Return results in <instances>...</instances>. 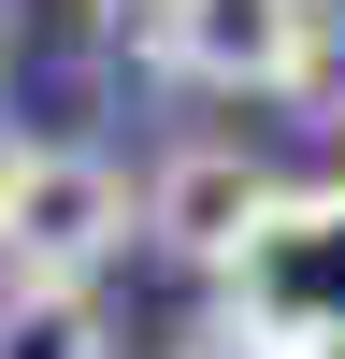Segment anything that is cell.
<instances>
[{
  "label": "cell",
  "instance_id": "cell-1",
  "mask_svg": "<svg viewBox=\"0 0 345 359\" xmlns=\"http://www.w3.org/2000/svg\"><path fill=\"white\" fill-rule=\"evenodd\" d=\"M201 287H216L201 331H230L245 359H345V172L273 187Z\"/></svg>",
  "mask_w": 345,
  "mask_h": 359
},
{
  "label": "cell",
  "instance_id": "cell-2",
  "mask_svg": "<svg viewBox=\"0 0 345 359\" xmlns=\"http://www.w3.org/2000/svg\"><path fill=\"white\" fill-rule=\"evenodd\" d=\"M115 29L187 101H316L331 86V0H115Z\"/></svg>",
  "mask_w": 345,
  "mask_h": 359
},
{
  "label": "cell",
  "instance_id": "cell-3",
  "mask_svg": "<svg viewBox=\"0 0 345 359\" xmlns=\"http://www.w3.org/2000/svg\"><path fill=\"white\" fill-rule=\"evenodd\" d=\"M130 259V158L101 144H29L0 187V273L29 287H101Z\"/></svg>",
  "mask_w": 345,
  "mask_h": 359
},
{
  "label": "cell",
  "instance_id": "cell-4",
  "mask_svg": "<svg viewBox=\"0 0 345 359\" xmlns=\"http://www.w3.org/2000/svg\"><path fill=\"white\" fill-rule=\"evenodd\" d=\"M259 201H273V158H259L245 130H187V144H158V158L130 172V245H158L172 273H216Z\"/></svg>",
  "mask_w": 345,
  "mask_h": 359
},
{
  "label": "cell",
  "instance_id": "cell-5",
  "mask_svg": "<svg viewBox=\"0 0 345 359\" xmlns=\"http://www.w3.org/2000/svg\"><path fill=\"white\" fill-rule=\"evenodd\" d=\"M0 359H115V302H101V287L0 273Z\"/></svg>",
  "mask_w": 345,
  "mask_h": 359
},
{
  "label": "cell",
  "instance_id": "cell-6",
  "mask_svg": "<svg viewBox=\"0 0 345 359\" xmlns=\"http://www.w3.org/2000/svg\"><path fill=\"white\" fill-rule=\"evenodd\" d=\"M15 158H29V130H15V115H0V187H15Z\"/></svg>",
  "mask_w": 345,
  "mask_h": 359
},
{
  "label": "cell",
  "instance_id": "cell-7",
  "mask_svg": "<svg viewBox=\"0 0 345 359\" xmlns=\"http://www.w3.org/2000/svg\"><path fill=\"white\" fill-rule=\"evenodd\" d=\"M0 57H15V0H0Z\"/></svg>",
  "mask_w": 345,
  "mask_h": 359
}]
</instances>
